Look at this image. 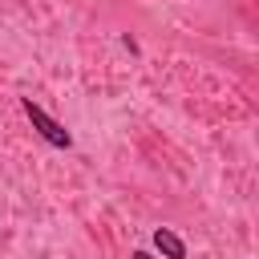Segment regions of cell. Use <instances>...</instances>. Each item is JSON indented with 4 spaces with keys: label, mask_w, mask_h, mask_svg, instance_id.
I'll list each match as a JSON object with an SVG mask.
<instances>
[{
    "label": "cell",
    "mask_w": 259,
    "mask_h": 259,
    "mask_svg": "<svg viewBox=\"0 0 259 259\" xmlns=\"http://www.w3.org/2000/svg\"><path fill=\"white\" fill-rule=\"evenodd\" d=\"M154 247H158L166 259H186V247H182V239H178L174 231H166V227H158V231H154Z\"/></svg>",
    "instance_id": "cell-2"
},
{
    "label": "cell",
    "mask_w": 259,
    "mask_h": 259,
    "mask_svg": "<svg viewBox=\"0 0 259 259\" xmlns=\"http://www.w3.org/2000/svg\"><path fill=\"white\" fill-rule=\"evenodd\" d=\"M24 113H28V121H32V130L49 142V146H61V150H69L73 146V134L57 121V117H49L40 105H32V97H24Z\"/></svg>",
    "instance_id": "cell-1"
},
{
    "label": "cell",
    "mask_w": 259,
    "mask_h": 259,
    "mask_svg": "<svg viewBox=\"0 0 259 259\" xmlns=\"http://www.w3.org/2000/svg\"><path fill=\"white\" fill-rule=\"evenodd\" d=\"M134 259H150V255H146V251H134Z\"/></svg>",
    "instance_id": "cell-3"
}]
</instances>
